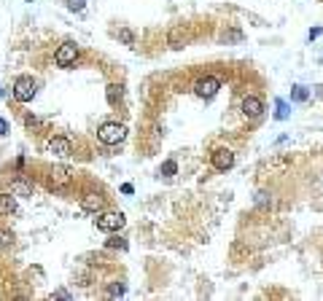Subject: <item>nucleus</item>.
<instances>
[{"label": "nucleus", "instance_id": "8", "mask_svg": "<svg viewBox=\"0 0 323 301\" xmlns=\"http://www.w3.org/2000/svg\"><path fill=\"white\" fill-rule=\"evenodd\" d=\"M46 148H48V153H54V156H70L73 153V143L68 137H51L46 143Z\"/></svg>", "mask_w": 323, "mask_h": 301}, {"label": "nucleus", "instance_id": "5", "mask_svg": "<svg viewBox=\"0 0 323 301\" xmlns=\"http://www.w3.org/2000/svg\"><path fill=\"white\" fill-rule=\"evenodd\" d=\"M218 89H221V81H218L216 76H205L194 84V94L202 97V100H213V97L218 94Z\"/></svg>", "mask_w": 323, "mask_h": 301}, {"label": "nucleus", "instance_id": "17", "mask_svg": "<svg viewBox=\"0 0 323 301\" xmlns=\"http://www.w3.org/2000/svg\"><path fill=\"white\" fill-rule=\"evenodd\" d=\"M119 38L127 43V46H132V43H135V33H132V30H119Z\"/></svg>", "mask_w": 323, "mask_h": 301}, {"label": "nucleus", "instance_id": "6", "mask_svg": "<svg viewBox=\"0 0 323 301\" xmlns=\"http://www.w3.org/2000/svg\"><path fill=\"white\" fill-rule=\"evenodd\" d=\"M210 162L218 172H227V170L234 167V153H231L229 148H216L210 153Z\"/></svg>", "mask_w": 323, "mask_h": 301}, {"label": "nucleus", "instance_id": "12", "mask_svg": "<svg viewBox=\"0 0 323 301\" xmlns=\"http://www.w3.org/2000/svg\"><path fill=\"white\" fill-rule=\"evenodd\" d=\"M11 194L14 196H33V186L24 183V180H14L11 183Z\"/></svg>", "mask_w": 323, "mask_h": 301}, {"label": "nucleus", "instance_id": "18", "mask_svg": "<svg viewBox=\"0 0 323 301\" xmlns=\"http://www.w3.org/2000/svg\"><path fill=\"white\" fill-rule=\"evenodd\" d=\"M108 248H119V250H127V242L121 237H113V239H108Z\"/></svg>", "mask_w": 323, "mask_h": 301}, {"label": "nucleus", "instance_id": "1", "mask_svg": "<svg viewBox=\"0 0 323 301\" xmlns=\"http://www.w3.org/2000/svg\"><path fill=\"white\" fill-rule=\"evenodd\" d=\"M97 137H100L105 145H119V143H124L127 129H124V124H116V121H108V124H102L100 129H97Z\"/></svg>", "mask_w": 323, "mask_h": 301}, {"label": "nucleus", "instance_id": "23", "mask_svg": "<svg viewBox=\"0 0 323 301\" xmlns=\"http://www.w3.org/2000/svg\"><path fill=\"white\" fill-rule=\"evenodd\" d=\"M51 299H70V293H68V291H54Z\"/></svg>", "mask_w": 323, "mask_h": 301}, {"label": "nucleus", "instance_id": "19", "mask_svg": "<svg viewBox=\"0 0 323 301\" xmlns=\"http://www.w3.org/2000/svg\"><path fill=\"white\" fill-rule=\"evenodd\" d=\"M11 231H0V248H5V245H11Z\"/></svg>", "mask_w": 323, "mask_h": 301}, {"label": "nucleus", "instance_id": "16", "mask_svg": "<svg viewBox=\"0 0 323 301\" xmlns=\"http://www.w3.org/2000/svg\"><path fill=\"white\" fill-rule=\"evenodd\" d=\"M175 172H178V164L173 162V159H170V162H164L162 164V175H167V177H173Z\"/></svg>", "mask_w": 323, "mask_h": 301}, {"label": "nucleus", "instance_id": "11", "mask_svg": "<svg viewBox=\"0 0 323 301\" xmlns=\"http://www.w3.org/2000/svg\"><path fill=\"white\" fill-rule=\"evenodd\" d=\"M11 213H16L14 194H0V215H11Z\"/></svg>", "mask_w": 323, "mask_h": 301}, {"label": "nucleus", "instance_id": "14", "mask_svg": "<svg viewBox=\"0 0 323 301\" xmlns=\"http://www.w3.org/2000/svg\"><path fill=\"white\" fill-rule=\"evenodd\" d=\"M184 41H186L184 27H173V33H170V46H173V48H181V46H184Z\"/></svg>", "mask_w": 323, "mask_h": 301}, {"label": "nucleus", "instance_id": "4", "mask_svg": "<svg viewBox=\"0 0 323 301\" xmlns=\"http://www.w3.org/2000/svg\"><path fill=\"white\" fill-rule=\"evenodd\" d=\"M124 215L121 213H97V218H94V226L100 231H119L121 226H124Z\"/></svg>", "mask_w": 323, "mask_h": 301}, {"label": "nucleus", "instance_id": "13", "mask_svg": "<svg viewBox=\"0 0 323 301\" xmlns=\"http://www.w3.org/2000/svg\"><path fill=\"white\" fill-rule=\"evenodd\" d=\"M291 100H294V102H307L310 100V89H307V86H302V84H296L294 89H291Z\"/></svg>", "mask_w": 323, "mask_h": 301}, {"label": "nucleus", "instance_id": "25", "mask_svg": "<svg viewBox=\"0 0 323 301\" xmlns=\"http://www.w3.org/2000/svg\"><path fill=\"white\" fill-rule=\"evenodd\" d=\"M0 97H3V89H0Z\"/></svg>", "mask_w": 323, "mask_h": 301}, {"label": "nucleus", "instance_id": "20", "mask_svg": "<svg viewBox=\"0 0 323 301\" xmlns=\"http://www.w3.org/2000/svg\"><path fill=\"white\" fill-rule=\"evenodd\" d=\"M68 8L70 11H84V0H68Z\"/></svg>", "mask_w": 323, "mask_h": 301}, {"label": "nucleus", "instance_id": "21", "mask_svg": "<svg viewBox=\"0 0 323 301\" xmlns=\"http://www.w3.org/2000/svg\"><path fill=\"white\" fill-rule=\"evenodd\" d=\"M108 293H111V296H124V285H111Z\"/></svg>", "mask_w": 323, "mask_h": 301}, {"label": "nucleus", "instance_id": "7", "mask_svg": "<svg viewBox=\"0 0 323 301\" xmlns=\"http://www.w3.org/2000/svg\"><path fill=\"white\" fill-rule=\"evenodd\" d=\"M240 110H242V116H245V119H259V116L264 113V102H261L259 97L248 94V97H242Z\"/></svg>", "mask_w": 323, "mask_h": 301}, {"label": "nucleus", "instance_id": "3", "mask_svg": "<svg viewBox=\"0 0 323 301\" xmlns=\"http://www.w3.org/2000/svg\"><path fill=\"white\" fill-rule=\"evenodd\" d=\"M76 59H78V46L73 41L62 43V46L57 48V54H54V65L57 67H73Z\"/></svg>", "mask_w": 323, "mask_h": 301}, {"label": "nucleus", "instance_id": "9", "mask_svg": "<svg viewBox=\"0 0 323 301\" xmlns=\"http://www.w3.org/2000/svg\"><path fill=\"white\" fill-rule=\"evenodd\" d=\"M81 207H84V210H87V213H102V207H105V202H102V196L100 194H87V196H84V199H81Z\"/></svg>", "mask_w": 323, "mask_h": 301}, {"label": "nucleus", "instance_id": "2", "mask_svg": "<svg viewBox=\"0 0 323 301\" xmlns=\"http://www.w3.org/2000/svg\"><path fill=\"white\" fill-rule=\"evenodd\" d=\"M35 91H38V86H35V81L30 76H19L14 81V89H11V94H14L16 102H30L35 97Z\"/></svg>", "mask_w": 323, "mask_h": 301}, {"label": "nucleus", "instance_id": "24", "mask_svg": "<svg viewBox=\"0 0 323 301\" xmlns=\"http://www.w3.org/2000/svg\"><path fill=\"white\" fill-rule=\"evenodd\" d=\"M3 134H8V121L0 119V137H3Z\"/></svg>", "mask_w": 323, "mask_h": 301}, {"label": "nucleus", "instance_id": "15", "mask_svg": "<svg viewBox=\"0 0 323 301\" xmlns=\"http://www.w3.org/2000/svg\"><path fill=\"white\" fill-rule=\"evenodd\" d=\"M288 116H291L288 105H285L283 100H277V113H275V119H277V121H285V119H288Z\"/></svg>", "mask_w": 323, "mask_h": 301}, {"label": "nucleus", "instance_id": "22", "mask_svg": "<svg viewBox=\"0 0 323 301\" xmlns=\"http://www.w3.org/2000/svg\"><path fill=\"white\" fill-rule=\"evenodd\" d=\"M267 196H270V194H264V191H261V194H256V205H267V202H270V199H267Z\"/></svg>", "mask_w": 323, "mask_h": 301}, {"label": "nucleus", "instance_id": "10", "mask_svg": "<svg viewBox=\"0 0 323 301\" xmlns=\"http://www.w3.org/2000/svg\"><path fill=\"white\" fill-rule=\"evenodd\" d=\"M48 183H51L54 188H62V186H68V183H70V170H65V167H57V170H51V175H48Z\"/></svg>", "mask_w": 323, "mask_h": 301}]
</instances>
